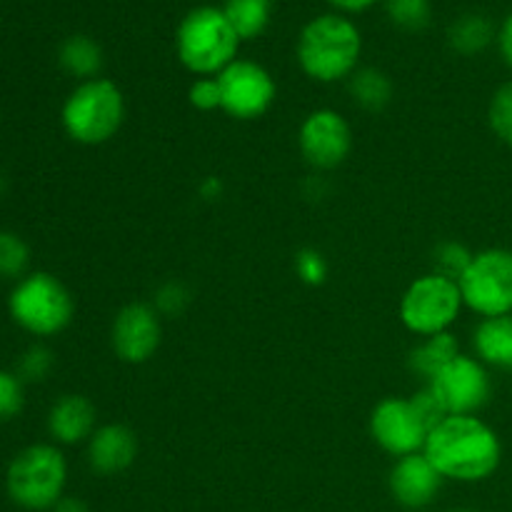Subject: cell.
Listing matches in <instances>:
<instances>
[{
	"label": "cell",
	"mask_w": 512,
	"mask_h": 512,
	"mask_svg": "<svg viewBox=\"0 0 512 512\" xmlns=\"http://www.w3.org/2000/svg\"><path fill=\"white\" fill-rule=\"evenodd\" d=\"M423 453L443 480L485 483L503 463V440L478 415H448L430 430Z\"/></svg>",
	"instance_id": "6da1fadb"
},
{
	"label": "cell",
	"mask_w": 512,
	"mask_h": 512,
	"mask_svg": "<svg viewBox=\"0 0 512 512\" xmlns=\"http://www.w3.org/2000/svg\"><path fill=\"white\" fill-rule=\"evenodd\" d=\"M363 38L350 18L325 13L310 20L298 38L300 70L315 83L348 80L360 68Z\"/></svg>",
	"instance_id": "7a4b0ae2"
},
{
	"label": "cell",
	"mask_w": 512,
	"mask_h": 512,
	"mask_svg": "<svg viewBox=\"0 0 512 512\" xmlns=\"http://www.w3.org/2000/svg\"><path fill=\"white\" fill-rule=\"evenodd\" d=\"M443 418L448 415L440 410L438 400L430 395L428 388L410 398L390 395L380 400L370 413V438L395 460L408 458L423 453L430 430Z\"/></svg>",
	"instance_id": "3957f363"
},
{
	"label": "cell",
	"mask_w": 512,
	"mask_h": 512,
	"mask_svg": "<svg viewBox=\"0 0 512 512\" xmlns=\"http://www.w3.org/2000/svg\"><path fill=\"white\" fill-rule=\"evenodd\" d=\"M128 115L123 90L110 78L83 80L65 98L60 123L70 140L80 145H103L120 133Z\"/></svg>",
	"instance_id": "277c9868"
},
{
	"label": "cell",
	"mask_w": 512,
	"mask_h": 512,
	"mask_svg": "<svg viewBox=\"0 0 512 512\" xmlns=\"http://www.w3.org/2000/svg\"><path fill=\"white\" fill-rule=\"evenodd\" d=\"M240 38L225 18L223 8L203 5L180 20L175 33L178 60L198 78H215L238 60Z\"/></svg>",
	"instance_id": "5b68a950"
},
{
	"label": "cell",
	"mask_w": 512,
	"mask_h": 512,
	"mask_svg": "<svg viewBox=\"0 0 512 512\" xmlns=\"http://www.w3.org/2000/svg\"><path fill=\"white\" fill-rule=\"evenodd\" d=\"M5 485L10 500L23 510H53L68 485V460L58 445H30L8 465Z\"/></svg>",
	"instance_id": "8992f818"
},
{
	"label": "cell",
	"mask_w": 512,
	"mask_h": 512,
	"mask_svg": "<svg viewBox=\"0 0 512 512\" xmlns=\"http://www.w3.org/2000/svg\"><path fill=\"white\" fill-rule=\"evenodd\" d=\"M10 318L35 338L60 335L75 315V300L60 278L50 273H28L18 280L8 300Z\"/></svg>",
	"instance_id": "52a82bcc"
},
{
	"label": "cell",
	"mask_w": 512,
	"mask_h": 512,
	"mask_svg": "<svg viewBox=\"0 0 512 512\" xmlns=\"http://www.w3.org/2000/svg\"><path fill=\"white\" fill-rule=\"evenodd\" d=\"M463 310L465 303L458 280L445 278L435 270L415 278L405 288L398 305L403 328L418 338H430V335L453 330Z\"/></svg>",
	"instance_id": "ba28073f"
},
{
	"label": "cell",
	"mask_w": 512,
	"mask_h": 512,
	"mask_svg": "<svg viewBox=\"0 0 512 512\" xmlns=\"http://www.w3.org/2000/svg\"><path fill=\"white\" fill-rule=\"evenodd\" d=\"M458 285L465 308L480 320L512 315V250H478Z\"/></svg>",
	"instance_id": "9c48e42d"
},
{
	"label": "cell",
	"mask_w": 512,
	"mask_h": 512,
	"mask_svg": "<svg viewBox=\"0 0 512 512\" xmlns=\"http://www.w3.org/2000/svg\"><path fill=\"white\" fill-rule=\"evenodd\" d=\"M425 388L438 400L445 415H478L493 398L490 368L475 355L465 353L440 370Z\"/></svg>",
	"instance_id": "30bf717a"
},
{
	"label": "cell",
	"mask_w": 512,
	"mask_h": 512,
	"mask_svg": "<svg viewBox=\"0 0 512 512\" xmlns=\"http://www.w3.org/2000/svg\"><path fill=\"white\" fill-rule=\"evenodd\" d=\"M220 110L235 120H258L273 108L278 98V85L273 75L255 60L238 58L220 75Z\"/></svg>",
	"instance_id": "8fae6325"
},
{
	"label": "cell",
	"mask_w": 512,
	"mask_h": 512,
	"mask_svg": "<svg viewBox=\"0 0 512 512\" xmlns=\"http://www.w3.org/2000/svg\"><path fill=\"white\" fill-rule=\"evenodd\" d=\"M298 148L310 168L335 170L353 153V128L338 110L318 108L300 123Z\"/></svg>",
	"instance_id": "7c38bea8"
},
{
	"label": "cell",
	"mask_w": 512,
	"mask_h": 512,
	"mask_svg": "<svg viewBox=\"0 0 512 512\" xmlns=\"http://www.w3.org/2000/svg\"><path fill=\"white\" fill-rule=\"evenodd\" d=\"M160 343H163V318L153 303L135 300L115 313L110 325V348L118 360L128 365L148 363L158 353Z\"/></svg>",
	"instance_id": "4fadbf2b"
},
{
	"label": "cell",
	"mask_w": 512,
	"mask_h": 512,
	"mask_svg": "<svg viewBox=\"0 0 512 512\" xmlns=\"http://www.w3.org/2000/svg\"><path fill=\"white\" fill-rule=\"evenodd\" d=\"M443 483V475L438 473V468L430 463L425 453L398 458L388 475L390 495L405 510H423L433 505L443 490Z\"/></svg>",
	"instance_id": "5bb4252c"
},
{
	"label": "cell",
	"mask_w": 512,
	"mask_h": 512,
	"mask_svg": "<svg viewBox=\"0 0 512 512\" xmlns=\"http://www.w3.org/2000/svg\"><path fill=\"white\" fill-rule=\"evenodd\" d=\"M85 458L95 475H120L138 458V438L123 423L98 425L90 440L85 443Z\"/></svg>",
	"instance_id": "9a60e30c"
},
{
	"label": "cell",
	"mask_w": 512,
	"mask_h": 512,
	"mask_svg": "<svg viewBox=\"0 0 512 512\" xmlns=\"http://www.w3.org/2000/svg\"><path fill=\"white\" fill-rule=\"evenodd\" d=\"M98 430V413L85 395L68 393L53 403L48 413V433L58 445L88 443Z\"/></svg>",
	"instance_id": "2e32d148"
},
{
	"label": "cell",
	"mask_w": 512,
	"mask_h": 512,
	"mask_svg": "<svg viewBox=\"0 0 512 512\" xmlns=\"http://www.w3.org/2000/svg\"><path fill=\"white\" fill-rule=\"evenodd\" d=\"M473 355L488 368L512 373V315L480 320L475 325Z\"/></svg>",
	"instance_id": "e0dca14e"
},
{
	"label": "cell",
	"mask_w": 512,
	"mask_h": 512,
	"mask_svg": "<svg viewBox=\"0 0 512 512\" xmlns=\"http://www.w3.org/2000/svg\"><path fill=\"white\" fill-rule=\"evenodd\" d=\"M458 355H460V343L458 338H455L453 330H448V333L420 338L418 345L410 350L408 368L430 383V380H433L440 370L448 368Z\"/></svg>",
	"instance_id": "ac0fdd59"
},
{
	"label": "cell",
	"mask_w": 512,
	"mask_h": 512,
	"mask_svg": "<svg viewBox=\"0 0 512 512\" xmlns=\"http://www.w3.org/2000/svg\"><path fill=\"white\" fill-rule=\"evenodd\" d=\"M58 63L65 73L78 78L80 83L93 80L103 68V48L90 35H70L60 45Z\"/></svg>",
	"instance_id": "d6986e66"
},
{
	"label": "cell",
	"mask_w": 512,
	"mask_h": 512,
	"mask_svg": "<svg viewBox=\"0 0 512 512\" xmlns=\"http://www.w3.org/2000/svg\"><path fill=\"white\" fill-rule=\"evenodd\" d=\"M348 93L358 108L380 113L393 100V80L378 68H358L348 78Z\"/></svg>",
	"instance_id": "ffe728a7"
},
{
	"label": "cell",
	"mask_w": 512,
	"mask_h": 512,
	"mask_svg": "<svg viewBox=\"0 0 512 512\" xmlns=\"http://www.w3.org/2000/svg\"><path fill=\"white\" fill-rule=\"evenodd\" d=\"M498 38L493 20L480 13H468L455 20L448 30V43L460 55H480Z\"/></svg>",
	"instance_id": "44dd1931"
},
{
	"label": "cell",
	"mask_w": 512,
	"mask_h": 512,
	"mask_svg": "<svg viewBox=\"0 0 512 512\" xmlns=\"http://www.w3.org/2000/svg\"><path fill=\"white\" fill-rule=\"evenodd\" d=\"M270 0H225L223 13L240 40H253L265 33L270 23Z\"/></svg>",
	"instance_id": "7402d4cb"
},
{
	"label": "cell",
	"mask_w": 512,
	"mask_h": 512,
	"mask_svg": "<svg viewBox=\"0 0 512 512\" xmlns=\"http://www.w3.org/2000/svg\"><path fill=\"white\" fill-rule=\"evenodd\" d=\"M30 265V248L18 233L0 230V278H25Z\"/></svg>",
	"instance_id": "603a6c76"
},
{
	"label": "cell",
	"mask_w": 512,
	"mask_h": 512,
	"mask_svg": "<svg viewBox=\"0 0 512 512\" xmlns=\"http://www.w3.org/2000/svg\"><path fill=\"white\" fill-rule=\"evenodd\" d=\"M473 255V250L465 243H460V240H443L433 253L435 273L445 275L450 280H460L465 270H468V265L473 263Z\"/></svg>",
	"instance_id": "cb8c5ba5"
},
{
	"label": "cell",
	"mask_w": 512,
	"mask_h": 512,
	"mask_svg": "<svg viewBox=\"0 0 512 512\" xmlns=\"http://www.w3.org/2000/svg\"><path fill=\"white\" fill-rule=\"evenodd\" d=\"M488 125L500 143L512 148V80L500 85L490 98Z\"/></svg>",
	"instance_id": "d4e9b609"
},
{
	"label": "cell",
	"mask_w": 512,
	"mask_h": 512,
	"mask_svg": "<svg viewBox=\"0 0 512 512\" xmlns=\"http://www.w3.org/2000/svg\"><path fill=\"white\" fill-rule=\"evenodd\" d=\"M385 8L390 20L410 33L423 30L430 23V0H388Z\"/></svg>",
	"instance_id": "484cf974"
},
{
	"label": "cell",
	"mask_w": 512,
	"mask_h": 512,
	"mask_svg": "<svg viewBox=\"0 0 512 512\" xmlns=\"http://www.w3.org/2000/svg\"><path fill=\"white\" fill-rule=\"evenodd\" d=\"M188 305L190 290L180 280H165L153 293V308L158 310L160 318H178V315H183L188 310Z\"/></svg>",
	"instance_id": "4316f807"
},
{
	"label": "cell",
	"mask_w": 512,
	"mask_h": 512,
	"mask_svg": "<svg viewBox=\"0 0 512 512\" xmlns=\"http://www.w3.org/2000/svg\"><path fill=\"white\" fill-rule=\"evenodd\" d=\"M293 268H295V275H298L300 283L310 285V288H318V285H323L330 275L328 260H325V255L315 248L298 250V253H295V260H293Z\"/></svg>",
	"instance_id": "83f0119b"
},
{
	"label": "cell",
	"mask_w": 512,
	"mask_h": 512,
	"mask_svg": "<svg viewBox=\"0 0 512 512\" xmlns=\"http://www.w3.org/2000/svg\"><path fill=\"white\" fill-rule=\"evenodd\" d=\"M55 358L45 345H33L18 360V378L23 383H43L53 373Z\"/></svg>",
	"instance_id": "f1b7e54d"
},
{
	"label": "cell",
	"mask_w": 512,
	"mask_h": 512,
	"mask_svg": "<svg viewBox=\"0 0 512 512\" xmlns=\"http://www.w3.org/2000/svg\"><path fill=\"white\" fill-rule=\"evenodd\" d=\"M23 385L25 383L18 378V373L0 370V423L13 420L15 415L23 410V403H25Z\"/></svg>",
	"instance_id": "f546056e"
},
{
	"label": "cell",
	"mask_w": 512,
	"mask_h": 512,
	"mask_svg": "<svg viewBox=\"0 0 512 512\" xmlns=\"http://www.w3.org/2000/svg\"><path fill=\"white\" fill-rule=\"evenodd\" d=\"M188 103L200 113L220 110V85L218 78H195L188 88Z\"/></svg>",
	"instance_id": "4dcf8cb0"
},
{
	"label": "cell",
	"mask_w": 512,
	"mask_h": 512,
	"mask_svg": "<svg viewBox=\"0 0 512 512\" xmlns=\"http://www.w3.org/2000/svg\"><path fill=\"white\" fill-rule=\"evenodd\" d=\"M498 50L500 58L505 60V65L512 70V13L503 20V25L498 28Z\"/></svg>",
	"instance_id": "1f68e13d"
},
{
	"label": "cell",
	"mask_w": 512,
	"mask_h": 512,
	"mask_svg": "<svg viewBox=\"0 0 512 512\" xmlns=\"http://www.w3.org/2000/svg\"><path fill=\"white\" fill-rule=\"evenodd\" d=\"M330 5H335L338 10H343V13H363V10L373 8L378 0H328Z\"/></svg>",
	"instance_id": "d6a6232c"
},
{
	"label": "cell",
	"mask_w": 512,
	"mask_h": 512,
	"mask_svg": "<svg viewBox=\"0 0 512 512\" xmlns=\"http://www.w3.org/2000/svg\"><path fill=\"white\" fill-rule=\"evenodd\" d=\"M198 193H200V198H203V200H218L220 195H223V183H220L218 178H213V175H210V178H205L203 183L198 185Z\"/></svg>",
	"instance_id": "836d02e7"
},
{
	"label": "cell",
	"mask_w": 512,
	"mask_h": 512,
	"mask_svg": "<svg viewBox=\"0 0 512 512\" xmlns=\"http://www.w3.org/2000/svg\"><path fill=\"white\" fill-rule=\"evenodd\" d=\"M50 512H90L88 503L80 498H70V495H63V498L55 503V508Z\"/></svg>",
	"instance_id": "e575fe53"
},
{
	"label": "cell",
	"mask_w": 512,
	"mask_h": 512,
	"mask_svg": "<svg viewBox=\"0 0 512 512\" xmlns=\"http://www.w3.org/2000/svg\"><path fill=\"white\" fill-rule=\"evenodd\" d=\"M5 193V178H3V173H0V195Z\"/></svg>",
	"instance_id": "d590c367"
},
{
	"label": "cell",
	"mask_w": 512,
	"mask_h": 512,
	"mask_svg": "<svg viewBox=\"0 0 512 512\" xmlns=\"http://www.w3.org/2000/svg\"><path fill=\"white\" fill-rule=\"evenodd\" d=\"M450 512H478V510H473V508H455V510H450Z\"/></svg>",
	"instance_id": "8d00e7d4"
}]
</instances>
